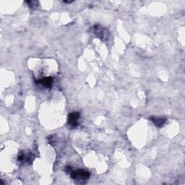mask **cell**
<instances>
[{
    "mask_svg": "<svg viewBox=\"0 0 185 185\" xmlns=\"http://www.w3.org/2000/svg\"><path fill=\"white\" fill-rule=\"evenodd\" d=\"M71 177L73 179L80 183H83L84 181H87L90 177V173L88 171L79 169L77 171H72L70 172Z\"/></svg>",
    "mask_w": 185,
    "mask_h": 185,
    "instance_id": "cell-1",
    "label": "cell"
},
{
    "mask_svg": "<svg viewBox=\"0 0 185 185\" xmlns=\"http://www.w3.org/2000/svg\"><path fill=\"white\" fill-rule=\"evenodd\" d=\"M80 119V114L78 112H73L68 116V124L71 128H75L78 125V120Z\"/></svg>",
    "mask_w": 185,
    "mask_h": 185,
    "instance_id": "cell-2",
    "label": "cell"
},
{
    "mask_svg": "<svg viewBox=\"0 0 185 185\" xmlns=\"http://www.w3.org/2000/svg\"><path fill=\"white\" fill-rule=\"evenodd\" d=\"M33 156V155L31 153L26 154L24 153H21L18 155V161L22 162V163H26V162L29 163V161H32Z\"/></svg>",
    "mask_w": 185,
    "mask_h": 185,
    "instance_id": "cell-3",
    "label": "cell"
},
{
    "mask_svg": "<svg viewBox=\"0 0 185 185\" xmlns=\"http://www.w3.org/2000/svg\"><path fill=\"white\" fill-rule=\"evenodd\" d=\"M53 83V78L51 77H44L43 79L39 80V81H37V83L41 84L43 86L46 88H49L51 87V85H52Z\"/></svg>",
    "mask_w": 185,
    "mask_h": 185,
    "instance_id": "cell-4",
    "label": "cell"
},
{
    "mask_svg": "<svg viewBox=\"0 0 185 185\" xmlns=\"http://www.w3.org/2000/svg\"><path fill=\"white\" fill-rule=\"evenodd\" d=\"M150 120H152V122L154 123V124L158 127H161L163 126V124L166 123V120L164 118H161V117H155L152 116L150 118Z\"/></svg>",
    "mask_w": 185,
    "mask_h": 185,
    "instance_id": "cell-5",
    "label": "cell"
}]
</instances>
